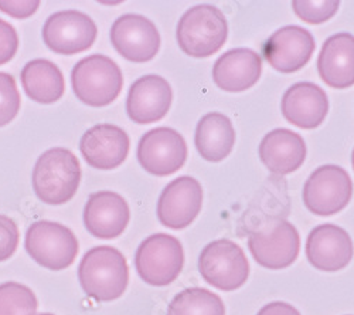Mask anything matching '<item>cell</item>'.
I'll return each instance as SVG.
<instances>
[{"instance_id": "obj_1", "label": "cell", "mask_w": 354, "mask_h": 315, "mask_svg": "<svg viewBox=\"0 0 354 315\" xmlns=\"http://www.w3.org/2000/svg\"><path fill=\"white\" fill-rule=\"evenodd\" d=\"M78 280L84 293L98 303L122 297L129 282L125 255L115 247L98 246L88 250L78 267Z\"/></svg>"}, {"instance_id": "obj_2", "label": "cell", "mask_w": 354, "mask_h": 315, "mask_svg": "<svg viewBox=\"0 0 354 315\" xmlns=\"http://www.w3.org/2000/svg\"><path fill=\"white\" fill-rule=\"evenodd\" d=\"M81 182L78 158L66 148H51L36 162L33 189L41 202L63 205L74 197Z\"/></svg>"}, {"instance_id": "obj_3", "label": "cell", "mask_w": 354, "mask_h": 315, "mask_svg": "<svg viewBox=\"0 0 354 315\" xmlns=\"http://www.w3.org/2000/svg\"><path fill=\"white\" fill-rule=\"evenodd\" d=\"M228 36V24L220 9L197 5L189 9L177 24V43L183 53L205 59L221 50Z\"/></svg>"}, {"instance_id": "obj_4", "label": "cell", "mask_w": 354, "mask_h": 315, "mask_svg": "<svg viewBox=\"0 0 354 315\" xmlns=\"http://www.w3.org/2000/svg\"><path fill=\"white\" fill-rule=\"evenodd\" d=\"M71 84L81 102L90 107H106L120 97L124 77L120 66L109 57L93 54L74 66Z\"/></svg>"}, {"instance_id": "obj_5", "label": "cell", "mask_w": 354, "mask_h": 315, "mask_svg": "<svg viewBox=\"0 0 354 315\" xmlns=\"http://www.w3.org/2000/svg\"><path fill=\"white\" fill-rule=\"evenodd\" d=\"M24 247L40 266L60 271L70 267L78 254V240L64 224L40 220L27 228Z\"/></svg>"}, {"instance_id": "obj_6", "label": "cell", "mask_w": 354, "mask_h": 315, "mask_svg": "<svg viewBox=\"0 0 354 315\" xmlns=\"http://www.w3.org/2000/svg\"><path fill=\"white\" fill-rule=\"evenodd\" d=\"M185 251L179 239L166 233H156L145 239L135 254V267L140 278L163 287L173 282L182 273Z\"/></svg>"}, {"instance_id": "obj_7", "label": "cell", "mask_w": 354, "mask_h": 315, "mask_svg": "<svg viewBox=\"0 0 354 315\" xmlns=\"http://www.w3.org/2000/svg\"><path fill=\"white\" fill-rule=\"evenodd\" d=\"M198 271L204 281L221 291H234L247 282L250 263L244 250L228 239L205 246L198 257Z\"/></svg>"}, {"instance_id": "obj_8", "label": "cell", "mask_w": 354, "mask_h": 315, "mask_svg": "<svg viewBox=\"0 0 354 315\" xmlns=\"http://www.w3.org/2000/svg\"><path fill=\"white\" fill-rule=\"evenodd\" d=\"M353 196V183L347 172L336 165L315 169L304 186V204L317 216H332L343 210Z\"/></svg>"}, {"instance_id": "obj_9", "label": "cell", "mask_w": 354, "mask_h": 315, "mask_svg": "<svg viewBox=\"0 0 354 315\" xmlns=\"http://www.w3.org/2000/svg\"><path fill=\"white\" fill-rule=\"evenodd\" d=\"M136 156L146 172L156 177H169L185 165L187 145L177 131L159 127L147 131L140 138Z\"/></svg>"}, {"instance_id": "obj_10", "label": "cell", "mask_w": 354, "mask_h": 315, "mask_svg": "<svg viewBox=\"0 0 354 315\" xmlns=\"http://www.w3.org/2000/svg\"><path fill=\"white\" fill-rule=\"evenodd\" d=\"M98 35L95 21L82 12L64 10L51 15L43 27L46 46L64 55H74L90 48Z\"/></svg>"}, {"instance_id": "obj_11", "label": "cell", "mask_w": 354, "mask_h": 315, "mask_svg": "<svg viewBox=\"0 0 354 315\" xmlns=\"http://www.w3.org/2000/svg\"><path fill=\"white\" fill-rule=\"evenodd\" d=\"M109 36L113 48L132 63L153 60L160 48V35L155 23L140 15L118 17Z\"/></svg>"}, {"instance_id": "obj_12", "label": "cell", "mask_w": 354, "mask_h": 315, "mask_svg": "<svg viewBox=\"0 0 354 315\" xmlns=\"http://www.w3.org/2000/svg\"><path fill=\"white\" fill-rule=\"evenodd\" d=\"M248 247L255 262L270 270H282L298 259L301 237L292 223L277 222L267 231L251 233Z\"/></svg>"}, {"instance_id": "obj_13", "label": "cell", "mask_w": 354, "mask_h": 315, "mask_svg": "<svg viewBox=\"0 0 354 315\" xmlns=\"http://www.w3.org/2000/svg\"><path fill=\"white\" fill-rule=\"evenodd\" d=\"M315 37L301 26H285L277 30L262 47L265 60L277 71H299L315 53Z\"/></svg>"}, {"instance_id": "obj_14", "label": "cell", "mask_w": 354, "mask_h": 315, "mask_svg": "<svg viewBox=\"0 0 354 315\" xmlns=\"http://www.w3.org/2000/svg\"><path fill=\"white\" fill-rule=\"evenodd\" d=\"M203 189L197 179L180 177L171 181L162 192L158 202L159 222L173 231L186 228L201 210Z\"/></svg>"}, {"instance_id": "obj_15", "label": "cell", "mask_w": 354, "mask_h": 315, "mask_svg": "<svg viewBox=\"0 0 354 315\" xmlns=\"http://www.w3.org/2000/svg\"><path fill=\"white\" fill-rule=\"evenodd\" d=\"M131 212L127 200L111 190H101L88 197L84 209V224L97 239L120 237L129 223Z\"/></svg>"}, {"instance_id": "obj_16", "label": "cell", "mask_w": 354, "mask_h": 315, "mask_svg": "<svg viewBox=\"0 0 354 315\" xmlns=\"http://www.w3.org/2000/svg\"><path fill=\"white\" fill-rule=\"evenodd\" d=\"M309 263L320 271H339L353 259V242L344 228L326 223L315 227L306 240Z\"/></svg>"}, {"instance_id": "obj_17", "label": "cell", "mask_w": 354, "mask_h": 315, "mask_svg": "<svg viewBox=\"0 0 354 315\" xmlns=\"http://www.w3.org/2000/svg\"><path fill=\"white\" fill-rule=\"evenodd\" d=\"M173 93L170 84L160 75L138 78L127 98L128 117L136 124H152L163 120L170 109Z\"/></svg>"}, {"instance_id": "obj_18", "label": "cell", "mask_w": 354, "mask_h": 315, "mask_svg": "<svg viewBox=\"0 0 354 315\" xmlns=\"http://www.w3.org/2000/svg\"><path fill=\"white\" fill-rule=\"evenodd\" d=\"M80 151L90 166L102 170L115 169L125 162L129 154V136L121 127L100 124L82 135Z\"/></svg>"}, {"instance_id": "obj_19", "label": "cell", "mask_w": 354, "mask_h": 315, "mask_svg": "<svg viewBox=\"0 0 354 315\" xmlns=\"http://www.w3.org/2000/svg\"><path fill=\"white\" fill-rule=\"evenodd\" d=\"M281 109L288 123L302 129H313L326 118L329 100L319 85L304 81L286 90Z\"/></svg>"}, {"instance_id": "obj_20", "label": "cell", "mask_w": 354, "mask_h": 315, "mask_svg": "<svg viewBox=\"0 0 354 315\" xmlns=\"http://www.w3.org/2000/svg\"><path fill=\"white\" fill-rule=\"evenodd\" d=\"M261 73L262 60L258 53L250 48H232L216 62L213 80L227 93H241L254 87Z\"/></svg>"}, {"instance_id": "obj_21", "label": "cell", "mask_w": 354, "mask_h": 315, "mask_svg": "<svg viewBox=\"0 0 354 315\" xmlns=\"http://www.w3.org/2000/svg\"><path fill=\"white\" fill-rule=\"evenodd\" d=\"M262 163L277 175H289L298 170L306 159L304 138L286 128H278L263 136L259 145Z\"/></svg>"}, {"instance_id": "obj_22", "label": "cell", "mask_w": 354, "mask_h": 315, "mask_svg": "<svg viewBox=\"0 0 354 315\" xmlns=\"http://www.w3.org/2000/svg\"><path fill=\"white\" fill-rule=\"evenodd\" d=\"M317 71L329 87L343 90L354 84V39L350 33H337L324 42Z\"/></svg>"}, {"instance_id": "obj_23", "label": "cell", "mask_w": 354, "mask_h": 315, "mask_svg": "<svg viewBox=\"0 0 354 315\" xmlns=\"http://www.w3.org/2000/svg\"><path fill=\"white\" fill-rule=\"evenodd\" d=\"M194 144L205 161L221 162L235 145V129L230 118L221 112L204 116L196 128Z\"/></svg>"}, {"instance_id": "obj_24", "label": "cell", "mask_w": 354, "mask_h": 315, "mask_svg": "<svg viewBox=\"0 0 354 315\" xmlns=\"http://www.w3.org/2000/svg\"><path fill=\"white\" fill-rule=\"evenodd\" d=\"M21 85L26 94L40 104H53L60 100L66 91L62 70L44 59L32 60L24 66Z\"/></svg>"}, {"instance_id": "obj_25", "label": "cell", "mask_w": 354, "mask_h": 315, "mask_svg": "<svg viewBox=\"0 0 354 315\" xmlns=\"http://www.w3.org/2000/svg\"><path fill=\"white\" fill-rule=\"evenodd\" d=\"M167 315H225V307L223 300L210 290L192 287L170 301Z\"/></svg>"}, {"instance_id": "obj_26", "label": "cell", "mask_w": 354, "mask_h": 315, "mask_svg": "<svg viewBox=\"0 0 354 315\" xmlns=\"http://www.w3.org/2000/svg\"><path fill=\"white\" fill-rule=\"evenodd\" d=\"M35 293L20 282L0 284V315H37Z\"/></svg>"}, {"instance_id": "obj_27", "label": "cell", "mask_w": 354, "mask_h": 315, "mask_svg": "<svg viewBox=\"0 0 354 315\" xmlns=\"http://www.w3.org/2000/svg\"><path fill=\"white\" fill-rule=\"evenodd\" d=\"M340 2L336 0H293L292 9L304 21L320 24L330 20L339 10Z\"/></svg>"}, {"instance_id": "obj_28", "label": "cell", "mask_w": 354, "mask_h": 315, "mask_svg": "<svg viewBox=\"0 0 354 315\" xmlns=\"http://www.w3.org/2000/svg\"><path fill=\"white\" fill-rule=\"evenodd\" d=\"M20 105L21 98L16 80L8 73H0V127L8 125L16 118Z\"/></svg>"}, {"instance_id": "obj_29", "label": "cell", "mask_w": 354, "mask_h": 315, "mask_svg": "<svg viewBox=\"0 0 354 315\" xmlns=\"http://www.w3.org/2000/svg\"><path fill=\"white\" fill-rule=\"evenodd\" d=\"M19 227L5 215H0V262H5L15 254L19 246Z\"/></svg>"}, {"instance_id": "obj_30", "label": "cell", "mask_w": 354, "mask_h": 315, "mask_svg": "<svg viewBox=\"0 0 354 315\" xmlns=\"http://www.w3.org/2000/svg\"><path fill=\"white\" fill-rule=\"evenodd\" d=\"M19 48V36L16 28L0 19V66L9 63Z\"/></svg>"}, {"instance_id": "obj_31", "label": "cell", "mask_w": 354, "mask_h": 315, "mask_svg": "<svg viewBox=\"0 0 354 315\" xmlns=\"http://www.w3.org/2000/svg\"><path fill=\"white\" fill-rule=\"evenodd\" d=\"M40 6V2H32V0H21V2H19V0H16V2H13V0H0V10H2L3 13L15 17V19H27L30 17L32 15L36 13V10L39 9Z\"/></svg>"}, {"instance_id": "obj_32", "label": "cell", "mask_w": 354, "mask_h": 315, "mask_svg": "<svg viewBox=\"0 0 354 315\" xmlns=\"http://www.w3.org/2000/svg\"><path fill=\"white\" fill-rule=\"evenodd\" d=\"M257 315H301V312L290 304L275 301L261 308Z\"/></svg>"}, {"instance_id": "obj_33", "label": "cell", "mask_w": 354, "mask_h": 315, "mask_svg": "<svg viewBox=\"0 0 354 315\" xmlns=\"http://www.w3.org/2000/svg\"><path fill=\"white\" fill-rule=\"evenodd\" d=\"M39 315H54V314H50V312H43V314H39Z\"/></svg>"}]
</instances>
